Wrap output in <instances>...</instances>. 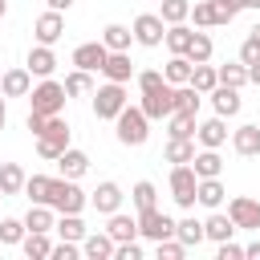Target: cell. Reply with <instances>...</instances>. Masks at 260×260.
Here are the masks:
<instances>
[{
	"mask_svg": "<svg viewBox=\"0 0 260 260\" xmlns=\"http://www.w3.org/2000/svg\"><path fill=\"white\" fill-rule=\"evenodd\" d=\"M199 102H203V93L187 81V85H175V110H187V114H199Z\"/></svg>",
	"mask_w": 260,
	"mask_h": 260,
	"instance_id": "cell-42",
	"label": "cell"
},
{
	"mask_svg": "<svg viewBox=\"0 0 260 260\" xmlns=\"http://www.w3.org/2000/svg\"><path fill=\"white\" fill-rule=\"evenodd\" d=\"M65 146H69V122H65L61 114H53V118L45 122V130L37 134V154H41V158H53V162H57Z\"/></svg>",
	"mask_w": 260,
	"mask_h": 260,
	"instance_id": "cell-5",
	"label": "cell"
},
{
	"mask_svg": "<svg viewBox=\"0 0 260 260\" xmlns=\"http://www.w3.org/2000/svg\"><path fill=\"white\" fill-rule=\"evenodd\" d=\"M24 232H28L24 219H0V244H4V248H8V244H20Z\"/></svg>",
	"mask_w": 260,
	"mask_h": 260,
	"instance_id": "cell-45",
	"label": "cell"
},
{
	"mask_svg": "<svg viewBox=\"0 0 260 260\" xmlns=\"http://www.w3.org/2000/svg\"><path fill=\"white\" fill-rule=\"evenodd\" d=\"M130 28H134V45H142V49H158L167 37V20L158 12H138Z\"/></svg>",
	"mask_w": 260,
	"mask_h": 260,
	"instance_id": "cell-8",
	"label": "cell"
},
{
	"mask_svg": "<svg viewBox=\"0 0 260 260\" xmlns=\"http://www.w3.org/2000/svg\"><path fill=\"white\" fill-rule=\"evenodd\" d=\"M191 37H195V32H191L187 24H167V37H162V45H167L171 53H187V49H191Z\"/></svg>",
	"mask_w": 260,
	"mask_h": 260,
	"instance_id": "cell-37",
	"label": "cell"
},
{
	"mask_svg": "<svg viewBox=\"0 0 260 260\" xmlns=\"http://www.w3.org/2000/svg\"><path fill=\"white\" fill-rule=\"evenodd\" d=\"M138 236H146V240H167V236H175V219L167 215V211H158V207H146V211H138Z\"/></svg>",
	"mask_w": 260,
	"mask_h": 260,
	"instance_id": "cell-9",
	"label": "cell"
},
{
	"mask_svg": "<svg viewBox=\"0 0 260 260\" xmlns=\"http://www.w3.org/2000/svg\"><path fill=\"white\" fill-rule=\"evenodd\" d=\"M162 158L167 162H191L195 158V138H167V150H162Z\"/></svg>",
	"mask_w": 260,
	"mask_h": 260,
	"instance_id": "cell-34",
	"label": "cell"
},
{
	"mask_svg": "<svg viewBox=\"0 0 260 260\" xmlns=\"http://www.w3.org/2000/svg\"><path fill=\"white\" fill-rule=\"evenodd\" d=\"M114 260H142V244H138V240L118 244V248H114Z\"/></svg>",
	"mask_w": 260,
	"mask_h": 260,
	"instance_id": "cell-50",
	"label": "cell"
},
{
	"mask_svg": "<svg viewBox=\"0 0 260 260\" xmlns=\"http://www.w3.org/2000/svg\"><path fill=\"white\" fill-rule=\"evenodd\" d=\"M24 183H28V175L16 162H0V187H4V195H20Z\"/></svg>",
	"mask_w": 260,
	"mask_h": 260,
	"instance_id": "cell-35",
	"label": "cell"
},
{
	"mask_svg": "<svg viewBox=\"0 0 260 260\" xmlns=\"http://www.w3.org/2000/svg\"><path fill=\"white\" fill-rule=\"evenodd\" d=\"M0 252H4V244H0Z\"/></svg>",
	"mask_w": 260,
	"mask_h": 260,
	"instance_id": "cell-60",
	"label": "cell"
},
{
	"mask_svg": "<svg viewBox=\"0 0 260 260\" xmlns=\"http://www.w3.org/2000/svg\"><path fill=\"white\" fill-rule=\"evenodd\" d=\"M195 114H187V110H175L171 118H167V134L171 138H195Z\"/></svg>",
	"mask_w": 260,
	"mask_h": 260,
	"instance_id": "cell-33",
	"label": "cell"
},
{
	"mask_svg": "<svg viewBox=\"0 0 260 260\" xmlns=\"http://www.w3.org/2000/svg\"><path fill=\"white\" fill-rule=\"evenodd\" d=\"M122 187L114 183V179H106V183H98V191L89 195V203H93V211L98 215H114V211H122Z\"/></svg>",
	"mask_w": 260,
	"mask_h": 260,
	"instance_id": "cell-13",
	"label": "cell"
},
{
	"mask_svg": "<svg viewBox=\"0 0 260 260\" xmlns=\"http://www.w3.org/2000/svg\"><path fill=\"white\" fill-rule=\"evenodd\" d=\"M252 37H260V24H256V28H252Z\"/></svg>",
	"mask_w": 260,
	"mask_h": 260,
	"instance_id": "cell-58",
	"label": "cell"
},
{
	"mask_svg": "<svg viewBox=\"0 0 260 260\" xmlns=\"http://www.w3.org/2000/svg\"><path fill=\"white\" fill-rule=\"evenodd\" d=\"M191 85H195V89H199V93L207 98V93H211V89L219 85V69H215L211 61H203V65H195V69H191Z\"/></svg>",
	"mask_w": 260,
	"mask_h": 260,
	"instance_id": "cell-32",
	"label": "cell"
},
{
	"mask_svg": "<svg viewBox=\"0 0 260 260\" xmlns=\"http://www.w3.org/2000/svg\"><path fill=\"white\" fill-rule=\"evenodd\" d=\"M211 4H215V12H219V24H232L236 12L244 8V0H211Z\"/></svg>",
	"mask_w": 260,
	"mask_h": 260,
	"instance_id": "cell-47",
	"label": "cell"
},
{
	"mask_svg": "<svg viewBox=\"0 0 260 260\" xmlns=\"http://www.w3.org/2000/svg\"><path fill=\"white\" fill-rule=\"evenodd\" d=\"M20 248H24L28 260H49V256H53V240H49V232H24Z\"/></svg>",
	"mask_w": 260,
	"mask_h": 260,
	"instance_id": "cell-28",
	"label": "cell"
},
{
	"mask_svg": "<svg viewBox=\"0 0 260 260\" xmlns=\"http://www.w3.org/2000/svg\"><path fill=\"white\" fill-rule=\"evenodd\" d=\"M41 203H49L57 215H65V211H85V203H89V195L77 187V179H65V175H45V191H41Z\"/></svg>",
	"mask_w": 260,
	"mask_h": 260,
	"instance_id": "cell-1",
	"label": "cell"
},
{
	"mask_svg": "<svg viewBox=\"0 0 260 260\" xmlns=\"http://www.w3.org/2000/svg\"><path fill=\"white\" fill-rule=\"evenodd\" d=\"M134 81H138V89H158L167 77H162V69H142V73H134Z\"/></svg>",
	"mask_w": 260,
	"mask_h": 260,
	"instance_id": "cell-48",
	"label": "cell"
},
{
	"mask_svg": "<svg viewBox=\"0 0 260 260\" xmlns=\"http://www.w3.org/2000/svg\"><path fill=\"white\" fill-rule=\"evenodd\" d=\"M244 8H260V0H244Z\"/></svg>",
	"mask_w": 260,
	"mask_h": 260,
	"instance_id": "cell-56",
	"label": "cell"
},
{
	"mask_svg": "<svg viewBox=\"0 0 260 260\" xmlns=\"http://www.w3.org/2000/svg\"><path fill=\"white\" fill-rule=\"evenodd\" d=\"M102 73H106V81H130L134 77V61H130V53H110L106 57V65H102Z\"/></svg>",
	"mask_w": 260,
	"mask_h": 260,
	"instance_id": "cell-24",
	"label": "cell"
},
{
	"mask_svg": "<svg viewBox=\"0 0 260 260\" xmlns=\"http://www.w3.org/2000/svg\"><path fill=\"white\" fill-rule=\"evenodd\" d=\"M4 12H8V0H0V20H4Z\"/></svg>",
	"mask_w": 260,
	"mask_h": 260,
	"instance_id": "cell-57",
	"label": "cell"
},
{
	"mask_svg": "<svg viewBox=\"0 0 260 260\" xmlns=\"http://www.w3.org/2000/svg\"><path fill=\"white\" fill-rule=\"evenodd\" d=\"M232 150H236L240 158H256V154H260V126H256V122L236 126V130H232Z\"/></svg>",
	"mask_w": 260,
	"mask_h": 260,
	"instance_id": "cell-16",
	"label": "cell"
},
{
	"mask_svg": "<svg viewBox=\"0 0 260 260\" xmlns=\"http://www.w3.org/2000/svg\"><path fill=\"white\" fill-rule=\"evenodd\" d=\"M4 122H8V106H4V93H0V130H4Z\"/></svg>",
	"mask_w": 260,
	"mask_h": 260,
	"instance_id": "cell-55",
	"label": "cell"
},
{
	"mask_svg": "<svg viewBox=\"0 0 260 260\" xmlns=\"http://www.w3.org/2000/svg\"><path fill=\"white\" fill-rule=\"evenodd\" d=\"M102 41H106L110 53H130V45H134V28H126V24H106V28H102Z\"/></svg>",
	"mask_w": 260,
	"mask_h": 260,
	"instance_id": "cell-26",
	"label": "cell"
},
{
	"mask_svg": "<svg viewBox=\"0 0 260 260\" xmlns=\"http://www.w3.org/2000/svg\"><path fill=\"white\" fill-rule=\"evenodd\" d=\"M98 85H93V73H85V69H73L69 77H65V93L69 98H85V93H93Z\"/></svg>",
	"mask_w": 260,
	"mask_h": 260,
	"instance_id": "cell-38",
	"label": "cell"
},
{
	"mask_svg": "<svg viewBox=\"0 0 260 260\" xmlns=\"http://www.w3.org/2000/svg\"><path fill=\"white\" fill-rule=\"evenodd\" d=\"M228 215L236 219V228H244V232H260V199H252V195H236V199L228 203Z\"/></svg>",
	"mask_w": 260,
	"mask_h": 260,
	"instance_id": "cell-10",
	"label": "cell"
},
{
	"mask_svg": "<svg viewBox=\"0 0 260 260\" xmlns=\"http://www.w3.org/2000/svg\"><path fill=\"white\" fill-rule=\"evenodd\" d=\"M154 252H158V260H183V256H187V244H183L179 236H167V240L154 244Z\"/></svg>",
	"mask_w": 260,
	"mask_h": 260,
	"instance_id": "cell-44",
	"label": "cell"
},
{
	"mask_svg": "<svg viewBox=\"0 0 260 260\" xmlns=\"http://www.w3.org/2000/svg\"><path fill=\"white\" fill-rule=\"evenodd\" d=\"M106 232L114 236V244H126V240H138V215H126V211H114Z\"/></svg>",
	"mask_w": 260,
	"mask_h": 260,
	"instance_id": "cell-23",
	"label": "cell"
},
{
	"mask_svg": "<svg viewBox=\"0 0 260 260\" xmlns=\"http://www.w3.org/2000/svg\"><path fill=\"white\" fill-rule=\"evenodd\" d=\"M175 236L187 244V248H199L203 240H207V232H203V219H195V215H187V219H179L175 223Z\"/></svg>",
	"mask_w": 260,
	"mask_h": 260,
	"instance_id": "cell-31",
	"label": "cell"
},
{
	"mask_svg": "<svg viewBox=\"0 0 260 260\" xmlns=\"http://www.w3.org/2000/svg\"><path fill=\"white\" fill-rule=\"evenodd\" d=\"M191 69H195V65H191V57H187V53H171V61H167L162 77H167L171 85H187V81H191Z\"/></svg>",
	"mask_w": 260,
	"mask_h": 260,
	"instance_id": "cell-29",
	"label": "cell"
},
{
	"mask_svg": "<svg viewBox=\"0 0 260 260\" xmlns=\"http://www.w3.org/2000/svg\"><path fill=\"white\" fill-rule=\"evenodd\" d=\"M223 195H228V191H223V183H219V179H199L195 203H199V207H207V211H215V207L223 203Z\"/></svg>",
	"mask_w": 260,
	"mask_h": 260,
	"instance_id": "cell-30",
	"label": "cell"
},
{
	"mask_svg": "<svg viewBox=\"0 0 260 260\" xmlns=\"http://www.w3.org/2000/svg\"><path fill=\"white\" fill-rule=\"evenodd\" d=\"M244 256H248V260H260V240H252V244H244Z\"/></svg>",
	"mask_w": 260,
	"mask_h": 260,
	"instance_id": "cell-52",
	"label": "cell"
},
{
	"mask_svg": "<svg viewBox=\"0 0 260 260\" xmlns=\"http://www.w3.org/2000/svg\"><path fill=\"white\" fill-rule=\"evenodd\" d=\"M89 98H93V118H98V122H114V118L130 106V98H126V85H122V81H106V85H98Z\"/></svg>",
	"mask_w": 260,
	"mask_h": 260,
	"instance_id": "cell-3",
	"label": "cell"
},
{
	"mask_svg": "<svg viewBox=\"0 0 260 260\" xmlns=\"http://www.w3.org/2000/svg\"><path fill=\"white\" fill-rule=\"evenodd\" d=\"M53 232H57L61 240H73V244H81L89 228H85V219H81V211H65V215L57 219V228H53Z\"/></svg>",
	"mask_w": 260,
	"mask_h": 260,
	"instance_id": "cell-27",
	"label": "cell"
},
{
	"mask_svg": "<svg viewBox=\"0 0 260 260\" xmlns=\"http://www.w3.org/2000/svg\"><path fill=\"white\" fill-rule=\"evenodd\" d=\"M248 81H252V85H260V65H248Z\"/></svg>",
	"mask_w": 260,
	"mask_h": 260,
	"instance_id": "cell-54",
	"label": "cell"
},
{
	"mask_svg": "<svg viewBox=\"0 0 260 260\" xmlns=\"http://www.w3.org/2000/svg\"><path fill=\"white\" fill-rule=\"evenodd\" d=\"M207 98H211V106H215V114H219V118H236V114L244 110V98H240V89H236V85H223V81H219Z\"/></svg>",
	"mask_w": 260,
	"mask_h": 260,
	"instance_id": "cell-14",
	"label": "cell"
},
{
	"mask_svg": "<svg viewBox=\"0 0 260 260\" xmlns=\"http://www.w3.org/2000/svg\"><path fill=\"white\" fill-rule=\"evenodd\" d=\"M195 142L199 146H207V150H219L223 142H228V118H207V122H199L195 126Z\"/></svg>",
	"mask_w": 260,
	"mask_h": 260,
	"instance_id": "cell-15",
	"label": "cell"
},
{
	"mask_svg": "<svg viewBox=\"0 0 260 260\" xmlns=\"http://www.w3.org/2000/svg\"><path fill=\"white\" fill-rule=\"evenodd\" d=\"M114 126H118V142L122 146H142L150 138V118L142 114V106H126L114 118Z\"/></svg>",
	"mask_w": 260,
	"mask_h": 260,
	"instance_id": "cell-4",
	"label": "cell"
},
{
	"mask_svg": "<svg viewBox=\"0 0 260 260\" xmlns=\"http://www.w3.org/2000/svg\"><path fill=\"white\" fill-rule=\"evenodd\" d=\"M203 232H207V240L223 244V240H232V236H236L240 228H236V219H232V215H223V211L215 207V211H211V215L203 219Z\"/></svg>",
	"mask_w": 260,
	"mask_h": 260,
	"instance_id": "cell-21",
	"label": "cell"
},
{
	"mask_svg": "<svg viewBox=\"0 0 260 260\" xmlns=\"http://www.w3.org/2000/svg\"><path fill=\"white\" fill-rule=\"evenodd\" d=\"M215 69H219V81L223 85H236V89L248 85V65L244 61H228V65H215Z\"/></svg>",
	"mask_w": 260,
	"mask_h": 260,
	"instance_id": "cell-41",
	"label": "cell"
},
{
	"mask_svg": "<svg viewBox=\"0 0 260 260\" xmlns=\"http://www.w3.org/2000/svg\"><path fill=\"white\" fill-rule=\"evenodd\" d=\"M0 93H4V98H28V93H32V73H28V65H24V69H4V73H0Z\"/></svg>",
	"mask_w": 260,
	"mask_h": 260,
	"instance_id": "cell-17",
	"label": "cell"
},
{
	"mask_svg": "<svg viewBox=\"0 0 260 260\" xmlns=\"http://www.w3.org/2000/svg\"><path fill=\"white\" fill-rule=\"evenodd\" d=\"M240 61L244 65H260V37H244V45H240Z\"/></svg>",
	"mask_w": 260,
	"mask_h": 260,
	"instance_id": "cell-46",
	"label": "cell"
},
{
	"mask_svg": "<svg viewBox=\"0 0 260 260\" xmlns=\"http://www.w3.org/2000/svg\"><path fill=\"white\" fill-rule=\"evenodd\" d=\"M211 53H215L211 37H207V32H195V37H191V49H187L191 65H203V61H211Z\"/></svg>",
	"mask_w": 260,
	"mask_h": 260,
	"instance_id": "cell-43",
	"label": "cell"
},
{
	"mask_svg": "<svg viewBox=\"0 0 260 260\" xmlns=\"http://www.w3.org/2000/svg\"><path fill=\"white\" fill-rule=\"evenodd\" d=\"M106 57H110L106 41H85V45H77V49H73V69H85V73H102Z\"/></svg>",
	"mask_w": 260,
	"mask_h": 260,
	"instance_id": "cell-11",
	"label": "cell"
},
{
	"mask_svg": "<svg viewBox=\"0 0 260 260\" xmlns=\"http://www.w3.org/2000/svg\"><path fill=\"white\" fill-rule=\"evenodd\" d=\"M77 256H81V244H73V240L53 244V260H77Z\"/></svg>",
	"mask_w": 260,
	"mask_h": 260,
	"instance_id": "cell-49",
	"label": "cell"
},
{
	"mask_svg": "<svg viewBox=\"0 0 260 260\" xmlns=\"http://www.w3.org/2000/svg\"><path fill=\"white\" fill-rule=\"evenodd\" d=\"M61 32H65V16H61V12H53V8H45V12L37 16V24H32L37 45H57V41H61Z\"/></svg>",
	"mask_w": 260,
	"mask_h": 260,
	"instance_id": "cell-12",
	"label": "cell"
},
{
	"mask_svg": "<svg viewBox=\"0 0 260 260\" xmlns=\"http://www.w3.org/2000/svg\"><path fill=\"white\" fill-rule=\"evenodd\" d=\"M219 260H244V248L232 244V240H223V244H219Z\"/></svg>",
	"mask_w": 260,
	"mask_h": 260,
	"instance_id": "cell-51",
	"label": "cell"
},
{
	"mask_svg": "<svg viewBox=\"0 0 260 260\" xmlns=\"http://www.w3.org/2000/svg\"><path fill=\"white\" fill-rule=\"evenodd\" d=\"M57 171H61L65 179H81V175L89 171V154H85V150H77V146H65V150H61V158H57Z\"/></svg>",
	"mask_w": 260,
	"mask_h": 260,
	"instance_id": "cell-20",
	"label": "cell"
},
{
	"mask_svg": "<svg viewBox=\"0 0 260 260\" xmlns=\"http://www.w3.org/2000/svg\"><path fill=\"white\" fill-rule=\"evenodd\" d=\"M0 199H8V195H4V187H0Z\"/></svg>",
	"mask_w": 260,
	"mask_h": 260,
	"instance_id": "cell-59",
	"label": "cell"
},
{
	"mask_svg": "<svg viewBox=\"0 0 260 260\" xmlns=\"http://www.w3.org/2000/svg\"><path fill=\"white\" fill-rule=\"evenodd\" d=\"M24 65H28L32 77H53V69H57V53H53V45H32Z\"/></svg>",
	"mask_w": 260,
	"mask_h": 260,
	"instance_id": "cell-19",
	"label": "cell"
},
{
	"mask_svg": "<svg viewBox=\"0 0 260 260\" xmlns=\"http://www.w3.org/2000/svg\"><path fill=\"white\" fill-rule=\"evenodd\" d=\"M142 114L150 118V122H162V118H171L175 114V85L171 81H162L158 89H142Z\"/></svg>",
	"mask_w": 260,
	"mask_h": 260,
	"instance_id": "cell-7",
	"label": "cell"
},
{
	"mask_svg": "<svg viewBox=\"0 0 260 260\" xmlns=\"http://www.w3.org/2000/svg\"><path fill=\"white\" fill-rule=\"evenodd\" d=\"M191 20H195V28H215L219 24V12H215L211 0H195L191 4Z\"/></svg>",
	"mask_w": 260,
	"mask_h": 260,
	"instance_id": "cell-40",
	"label": "cell"
},
{
	"mask_svg": "<svg viewBox=\"0 0 260 260\" xmlns=\"http://www.w3.org/2000/svg\"><path fill=\"white\" fill-rule=\"evenodd\" d=\"M191 167H195V175L199 179H219L223 175V158H219V150H195V158H191Z\"/></svg>",
	"mask_w": 260,
	"mask_h": 260,
	"instance_id": "cell-25",
	"label": "cell"
},
{
	"mask_svg": "<svg viewBox=\"0 0 260 260\" xmlns=\"http://www.w3.org/2000/svg\"><path fill=\"white\" fill-rule=\"evenodd\" d=\"M45 4H49L53 12H69V8H73V0H45Z\"/></svg>",
	"mask_w": 260,
	"mask_h": 260,
	"instance_id": "cell-53",
	"label": "cell"
},
{
	"mask_svg": "<svg viewBox=\"0 0 260 260\" xmlns=\"http://www.w3.org/2000/svg\"><path fill=\"white\" fill-rule=\"evenodd\" d=\"M24 228H28V232H53V228H57V211H53L49 203H28Z\"/></svg>",
	"mask_w": 260,
	"mask_h": 260,
	"instance_id": "cell-22",
	"label": "cell"
},
{
	"mask_svg": "<svg viewBox=\"0 0 260 260\" xmlns=\"http://www.w3.org/2000/svg\"><path fill=\"white\" fill-rule=\"evenodd\" d=\"M114 236L110 232H85V240H81V256L85 260H114Z\"/></svg>",
	"mask_w": 260,
	"mask_h": 260,
	"instance_id": "cell-18",
	"label": "cell"
},
{
	"mask_svg": "<svg viewBox=\"0 0 260 260\" xmlns=\"http://www.w3.org/2000/svg\"><path fill=\"white\" fill-rule=\"evenodd\" d=\"M65 102H69L65 81H53V77H41V81L32 85V93H28V106H32L37 114H45V118L61 114V110H65Z\"/></svg>",
	"mask_w": 260,
	"mask_h": 260,
	"instance_id": "cell-2",
	"label": "cell"
},
{
	"mask_svg": "<svg viewBox=\"0 0 260 260\" xmlns=\"http://www.w3.org/2000/svg\"><path fill=\"white\" fill-rule=\"evenodd\" d=\"M195 191H199L195 167H191V162H179V167L171 171V199H175L183 211H191V207H195Z\"/></svg>",
	"mask_w": 260,
	"mask_h": 260,
	"instance_id": "cell-6",
	"label": "cell"
},
{
	"mask_svg": "<svg viewBox=\"0 0 260 260\" xmlns=\"http://www.w3.org/2000/svg\"><path fill=\"white\" fill-rule=\"evenodd\" d=\"M158 16L167 24H183L191 20V0H158Z\"/></svg>",
	"mask_w": 260,
	"mask_h": 260,
	"instance_id": "cell-36",
	"label": "cell"
},
{
	"mask_svg": "<svg viewBox=\"0 0 260 260\" xmlns=\"http://www.w3.org/2000/svg\"><path fill=\"white\" fill-rule=\"evenodd\" d=\"M130 203H134L138 211L158 207V191H154V183H150V179H138V183H134V191H130Z\"/></svg>",
	"mask_w": 260,
	"mask_h": 260,
	"instance_id": "cell-39",
	"label": "cell"
}]
</instances>
